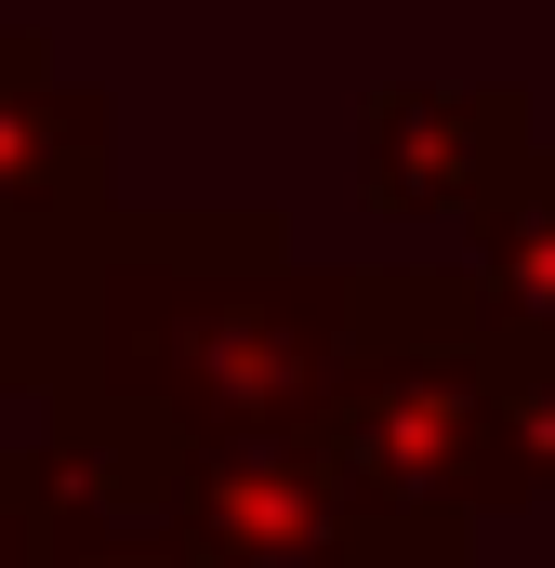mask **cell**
Wrapping results in <instances>:
<instances>
[{
  "mask_svg": "<svg viewBox=\"0 0 555 568\" xmlns=\"http://www.w3.org/2000/svg\"><path fill=\"white\" fill-rule=\"evenodd\" d=\"M357 357L344 265L278 252L252 212H93L67 252L0 265V384L53 424H120L159 449L212 436H304Z\"/></svg>",
  "mask_w": 555,
  "mask_h": 568,
  "instance_id": "1",
  "label": "cell"
},
{
  "mask_svg": "<svg viewBox=\"0 0 555 568\" xmlns=\"http://www.w3.org/2000/svg\"><path fill=\"white\" fill-rule=\"evenodd\" d=\"M304 449L357 529V568H463L476 529L516 516L490 344H357L344 384L317 397Z\"/></svg>",
  "mask_w": 555,
  "mask_h": 568,
  "instance_id": "2",
  "label": "cell"
},
{
  "mask_svg": "<svg viewBox=\"0 0 555 568\" xmlns=\"http://www.w3.org/2000/svg\"><path fill=\"white\" fill-rule=\"evenodd\" d=\"M529 145L543 133L516 80H397L357 106V199L384 225H463Z\"/></svg>",
  "mask_w": 555,
  "mask_h": 568,
  "instance_id": "3",
  "label": "cell"
},
{
  "mask_svg": "<svg viewBox=\"0 0 555 568\" xmlns=\"http://www.w3.org/2000/svg\"><path fill=\"white\" fill-rule=\"evenodd\" d=\"M93 212H107V106L53 80L27 27H0V265L67 252Z\"/></svg>",
  "mask_w": 555,
  "mask_h": 568,
  "instance_id": "4",
  "label": "cell"
},
{
  "mask_svg": "<svg viewBox=\"0 0 555 568\" xmlns=\"http://www.w3.org/2000/svg\"><path fill=\"white\" fill-rule=\"evenodd\" d=\"M463 278H476L490 357L555 371V145H529V159L463 212Z\"/></svg>",
  "mask_w": 555,
  "mask_h": 568,
  "instance_id": "5",
  "label": "cell"
},
{
  "mask_svg": "<svg viewBox=\"0 0 555 568\" xmlns=\"http://www.w3.org/2000/svg\"><path fill=\"white\" fill-rule=\"evenodd\" d=\"M53 489V476H40ZM40 568H212L172 516H145V503H53V529H40Z\"/></svg>",
  "mask_w": 555,
  "mask_h": 568,
  "instance_id": "6",
  "label": "cell"
},
{
  "mask_svg": "<svg viewBox=\"0 0 555 568\" xmlns=\"http://www.w3.org/2000/svg\"><path fill=\"white\" fill-rule=\"evenodd\" d=\"M40 529H53L40 449H0V568H40Z\"/></svg>",
  "mask_w": 555,
  "mask_h": 568,
  "instance_id": "7",
  "label": "cell"
}]
</instances>
